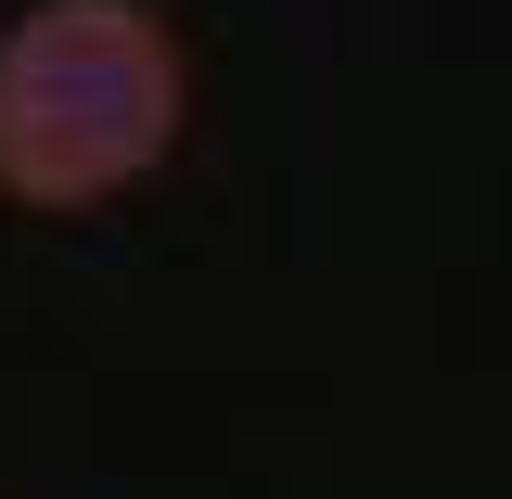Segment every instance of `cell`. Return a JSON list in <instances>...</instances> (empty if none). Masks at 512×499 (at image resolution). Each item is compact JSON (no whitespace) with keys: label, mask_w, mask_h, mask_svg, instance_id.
<instances>
[{"label":"cell","mask_w":512,"mask_h":499,"mask_svg":"<svg viewBox=\"0 0 512 499\" xmlns=\"http://www.w3.org/2000/svg\"><path fill=\"white\" fill-rule=\"evenodd\" d=\"M192 128V52L154 0H26L0 26V205L90 218Z\"/></svg>","instance_id":"1"}]
</instances>
